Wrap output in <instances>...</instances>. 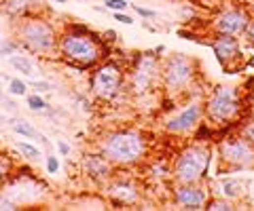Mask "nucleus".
<instances>
[{"label":"nucleus","instance_id":"nucleus-15","mask_svg":"<svg viewBox=\"0 0 254 211\" xmlns=\"http://www.w3.org/2000/svg\"><path fill=\"white\" fill-rule=\"evenodd\" d=\"M108 194L112 199H117L119 203H133L138 199V188L133 186L131 182L119 180V182H112L108 186Z\"/></svg>","mask_w":254,"mask_h":211},{"label":"nucleus","instance_id":"nucleus-32","mask_svg":"<svg viewBox=\"0 0 254 211\" xmlns=\"http://www.w3.org/2000/svg\"><path fill=\"white\" fill-rule=\"evenodd\" d=\"M0 102H2V104H4V108L9 110V112H13V114H15V112H17V104L13 102V100H9V97L0 95Z\"/></svg>","mask_w":254,"mask_h":211},{"label":"nucleus","instance_id":"nucleus-25","mask_svg":"<svg viewBox=\"0 0 254 211\" xmlns=\"http://www.w3.org/2000/svg\"><path fill=\"white\" fill-rule=\"evenodd\" d=\"M104 4L110 11H127V6H129L127 0H104Z\"/></svg>","mask_w":254,"mask_h":211},{"label":"nucleus","instance_id":"nucleus-35","mask_svg":"<svg viewBox=\"0 0 254 211\" xmlns=\"http://www.w3.org/2000/svg\"><path fill=\"white\" fill-rule=\"evenodd\" d=\"M153 171H155V175H161V178H163V175L167 173V169H165L163 165H155V169H153Z\"/></svg>","mask_w":254,"mask_h":211},{"label":"nucleus","instance_id":"nucleus-22","mask_svg":"<svg viewBox=\"0 0 254 211\" xmlns=\"http://www.w3.org/2000/svg\"><path fill=\"white\" fill-rule=\"evenodd\" d=\"M26 104H28V108L34 110V112H42V110H45L47 106H49L40 95H28V97H26Z\"/></svg>","mask_w":254,"mask_h":211},{"label":"nucleus","instance_id":"nucleus-1","mask_svg":"<svg viewBox=\"0 0 254 211\" xmlns=\"http://www.w3.org/2000/svg\"><path fill=\"white\" fill-rule=\"evenodd\" d=\"M17 42L24 49L38 55H53L58 51V32L47 19L36 15H24L15 24Z\"/></svg>","mask_w":254,"mask_h":211},{"label":"nucleus","instance_id":"nucleus-33","mask_svg":"<svg viewBox=\"0 0 254 211\" xmlns=\"http://www.w3.org/2000/svg\"><path fill=\"white\" fill-rule=\"evenodd\" d=\"M244 135L250 139V142L254 144V123H250V125H246V129H244Z\"/></svg>","mask_w":254,"mask_h":211},{"label":"nucleus","instance_id":"nucleus-24","mask_svg":"<svg viewBox=\"0 0 254 211\" xmlns=\"http://www.w3.org/2000/svg\"><path fill=\"white\" fill-rule=\"evenodd\" d=\"M26 6H28V15H36L45 9V0H24Z\"/></svg>","mask_w":254,"mask_h":211},{"label":"nucleus","instance_id":"nucleus-36","mask_svg":"<svg viewBox=\"0 0 254 211\" xmlns=\"http://www.w3.org/2000/svg\"><path fill=\"white\" fill-rule=\"evenodd\" d=\"M246 34H248V38L254 42V21H252V24L248 26V30H246Z\"/></svg>","mask_w":254,"mask_h":211},{"label":"nucleus","instance_id":"nucleus-21","mask_svg":"<svg viewBox=\"0 0 254 211\" xmlns=\"http://www.w3.org/2000/svg\"><path fill=\"white\" fill-rule=\"evenodd\" d=\"M9 93L11 95H26L28 93V84L21 79H9Z\"/></svg>","mask_w":254,"mask_h":211},{"label":"nucleus","instance_id":"nucleus-11","mask_svg":"<svg viewBox=\"0 0 254 211\" xmlns=\"http://www.w3.org/2000/svg\"><path fill=\"white\" fill-rule=\"evenodd\" d=\"M174 201L182 205V209H203L208 194L199 184H178L174 188Z\"/></svg>","mask_w":254,"mask_h":211},{"label":"nucleus","instance_id":"nucleus-6","mask_svg":"<svg viewBox=\"0 0 254 211\" xmlns=\"http://www.w3.org/2000/svg\"><path fill=\"white\" fill-rule=\"evenodd\" d=\"M206 112L212 121L224 123L235 118L239 112V95L235 87H216L206 104Z\"/></svg>","mask_w":254,"mask_h":211},{"label":"nucleus","instance_id":"nucleus-9","mask_svg":"<svg viewBox=\"0 0 254 211\" xmlns=\"http://www.w3.org/2000/svg\"><path fill=\"white\" fill-rule=\"evenodd\" d=\"M94 91L104 100H110V97H115L119 91H121V84H123V72L121 68L117 66V63L112 61H106L102 63L100 68L94 72Z\"/></svg>","mask_w":254,"mask_h":211},{"label":"nucleus","instance_id":"nucleus-27","mask_svg":"<svg viewBox=\"0 0 254 211\" xmlns=\"http://www.w3.org/2000/svg\"><path fill=\"white\" fill-rule=\"evenodd\" d=\"M60 171V158L53 154H47V173H58Z\"/></svg>","mask_w":254,"mask_h":211},{"label":"nucleus","instance_id":"nucleus-26","mask_svg":"<svg viewBox=\"0 0 254 211\" xmlns=\"http://www.w3.org/2000/svg\"><path fill=\"white\" fill-rule=\"evenodd\" d=\"M15 211V209H19V205L15 201H11L9 196H4V194H0V211Z\"/></svg>","mask_w":254,"mask_h":211},{"label":"nucleus","instance_id":"nucleus-19","mask_svg":"<svg viewBox=\"0 0 254 211\" xmlns=\"http://www.w3.org/2000/svg\"><path fill=\"white\" fill-rule=\"evenodd\" d=\"M17 150L24 154L26 158H30V160H36L40 158V150L36 146H32V144H28V142H17Z\"/></svg>","mask_w":254,"mask_h":211},{"label":"nucleus","instance_id":"nucleus-23","mask_svg":"<svg viewBox=\"0 0 254 211\" xmlns=\"http://www.w3.org/2000/svg\"><path fill=\"white\" fill-rule=\"evenodd\" d=\"M203 209H210V211H231L233 207H231V201L227 199V201H216V199H212V201H208L206 203V207Z\"/></svg>","mask_w":254,"mask_h":211},{"label":"nucleus","instance_id":"nucleus-17","mask_svg":"<svg viewBox=\"0 0 254 211\" xmlns=\"http://www.w3.org/2000/svg\"><path fill=\"white\" fill-rule=\"evenodd\" d=\"M9 63L17 70V72H21V74H26V76H36V66H34L32 59L26 57V55L13 53V55H9Z\"/></svg>","mask_w":254,"mask_h":211},{"label":"nucleus","instance_id":"nucleus-14","mask_svg":"<svg viewBox=\"0 0 254 211\" xmlns=\"http://www.w3.org/2000/svg\"><path fill=\"white\" fill-rule=\"evenodd\" d=\"M85 173L94 175L95 180L108 178V175L112 173L110 160L106 158L104 154H89V157H85Z\"/></svg>","mask_w":254,"mask_h":211},{"label":"nucleus","instance_id":"nucleus-5","mask_svg":"<svg viewBox=\"0 0 254 211\" xmlns=\"http://www.w3.org/2000/svg\"><path fill=\"white\" fill-rule=\"evenodd\" d=\"M218 158L233 169L254 167V144L248 137H227L218 146Z\"/></svg>","mask_w":254,"mask_h":211},{"label":"nucleus","instance_id":"nucleus-37","mask_svg":"<svg viewBox=\"0 0 254 211\" xmlns=\"http://www.w3.org/2000/svg\"><path fill=\"white\" fill-rule=\"evenodd\" d=\"M4 123H6V118H4V116H2V114H0V127H2V125H4Z\"/></svg>","mask_w":254,"mask_h":211},{"label":"nucleus","instance_id":"nucleus-8","mask_svg":"<svg viewBox=\"0 0 254 211\" xmlns=\"http://www.w3.org/2000/svg\"><path fill=\"white\" fill-rule=\"evenodd\" d=\"M157 74H159L157 57H155L153 53H142L131 68V76H129L131 91L133 93H146V91L153 87Z\"/></svg>","mask_w":254,"mask_h":211},{"label":"nucleus","instance_id":"nucleus-31","mask_svg":"<svg viewBox=\"0 0 254 211\" xmlns=\"http://www.w3.org/2000/svg\"><path fill=\"white\" fill-rule=\"evenodd\" d=\"M112 17H115L117 21H121V24H127V26H131V24H133V17L125 15L123 11H115V13H112Z\"/></svg>","mask_w":254,"mask_h":211},{"label":"nucleus","instance_id":"nucleus-18","mask_svg":"<svg viewBox=\"0 0 254 211\" xmlns=\"http://www.w3.org/2000/svg\"><path fill=\"white\" fill-rule=\"evenodd\" d=\"M221 190H222V196L224 199H229V201H235L242 196L244 192V186H242V182L235 180V178H224L221 182Z\"/></svg>","mask_w":254,"mask_h":211},{"label":"nucleus","instance_id":"nucleus-10","mask_svg":"<svg viewBox=\"0 0 254 211\" xmlns=\"http://www.w3.org/2000/svg\"><path fill=\"white\" fill-rule=\"evenodd\" d=\"M201 112H203V108L197 102L187 106V108L182 110V112H178V114H176L172 121L165 123V131L167 133H174V135H182V133L195 129L197 123H199V118H201Z\"/></svg>","mask_w":254,"mask_h":211},{"label":"nucleus","instance_id":"nucleus-2","mask_svg":"<svg viewBox=\"0 0 254 211\" xmlns=\"http://www.w3.org/2000/svg\"><path fill=\"white\" fill-rule=\"evenodd\" d=\"M146 150V144L140 133L136 131H117L106 135L102 142V154L110 163H121V165H133L142 158Z\"/></svg>","mask_w":254,"mask_h":211},{"label":"nucleus","instance_id":"nucleus-3","mask_svg":"<svg viewBox=\"0 0 254 211\" xmlns=\"http://www.w3.org/2000/svg\"><path fill=\"white\" fill-rule=\"evenodd\" d=\"M212 160V154L206 146H189L187 150L180 152V157L176 158L172 175L178 184H199V180L206 175L208 165Z\"/></svg>","mask_w":254,"mask_h":211},{"label":"nucleus","instance_id":"nucleus-28","mask_svg":"<svg viewBox=\"0 0 254 211\" xmlns=\"http://www.w3.org/2000/svg\"><path fill=\"white\" fill-rule=\"evenodd\" d=\"M133 6V11L138 13L140 17H146V19H153V17H157V13L151 11V9H144V6H140V4H131Z\"/></svg>","mask_w":254,"mask_h":211},{"label":"nucleus","instance_id":"nucleus-13","mask_svg":"<svg viewBox=\"0 0 254 211\" xmlns=\"http://www.w3.org/2000/svg\"><path fill=\"white\" fill-rule=\"evenodd\" d=\"M212 49H214L218 59L227 61V59H233L239 55V40H237V36H233V34H218L216 40L212 42Z\"/></svg>","mask_w":254,"mask_h":211},{"label":"nucleus","instance_id":"nucleus-34","mask_svg":"<svg viewBox=\"0 0 254 211\" xmlns=\"http://www.w3.org/2000/svg\"><path fill=\"white\" fill-rule=\"evenodd\" d=\"M58 150L64 154V157H68V154H70V146H68L66 142H62V139H60V142H58Z\"/></svg>","mask_w":254,"mask_h":211},{"label":"nucleus","instance_id":"nucleus-7","mask_svg":"<svg viewBox=\"0 0 254 211\" xmlns=\"http://www.w3.org/2000/svg\"><path fill=\"white\" fill-rule=\"evenodd\" d=\"M193 72L195 66L187 55L176 53L172 57H167L163 68H161V79H163V84L167 91H182L187 84L193 80Z\"/></svg>","mask_w":254,"mask_h":211},{"label":"nucleus","instance_id":"nucleus-12","mask_svg":"<svg viewBox=\"0 0 254 211\" xmlns=\"http://www.w3.org/2000/svg\"><path fill=\"white\" fill-rule=\"evenodd\" d=\"M248 26H250V17L246 15L244 11L233 9V11L222 13V15L216 19L214 30H216V34H233V36H237V34L248 30Z\"/></svg>","mask_w":254,"mask_h":211},{"label":"nucleus","instance_id":"nucleus-30","mask_svg":"<svg viewBox=\"0 0 254 211\" xmlns=\"http://www.w3.org/2000/svg\"><path fill=\"white\" fill-rule=\"evenodd\" d=\"M32 89H36L38 91V93H47V91H53V87H51V84H49V82H45V80H34L32 82Z\"/></svg>","mask_w":254,"mask_h":211},{"label":"nucleus","instance_id":"nucleus-29","mask_svg":"<svg viewBox=\"0 0 254 211\" xmlns=\"http://www.w3.org/2000/svg\"><path fill=\"white\" fill-rule=\"evenodd\" d=\"M9 173H11V163L4 158H0V182H4L9 178Z\"/></svg>","mask_w":254,"mask_h":211},{"label":"nucleus","instance_id":"nucleus-4","mask_svg":"<svg viewBox=\"0 0 254 211\" xmlns=\"http://www.w3.org/2000/svg\"><path fill=\"white\" fill-rule=\"evenodd\" d=\"M58 51L68 61L83 63V66H89L100 59V45H97L95 36L87 32H76V27L66 32L58 40Z\"/></svg>","mask_w":254,"mask_h":211},{"label":"nucleus","instance_id":"nucleus-16","mask_svg":"<svg viewBox=\"0 0 254 211\" xmlns=\"http://www.w3.org/2000/svg\"><path fill=\"white\" fill-rule=\"evenodd\" d=\"M11 129L17 133V135H24L26 139H36V142H42V146H47L49 148V142H47V137L42 135V133H38L30 123H26V121H21V118H11Z\"/></svg>","mask_w":254,"mask_h":211},{"label":"nucleus","instance_id":"nucleus-38","mask_svg":"<svg viewBox=\"0 0 254 211\" xmlns=\"http://www.w3.org/2000/svg\"><path fill=\"white\" fill-rule=\"evenodd\" d=\"M55 2H60V4H66V2H68V0H55Z\"/></svg>","mask_w":254,"mask_h":211},{"label":"nucleus","instance_id":"nucleus-20","mask_svg":"<svg viewBox=\"0 0 254 211\" xmlns=\"http://www.w3.org/2000/svg\"><path fill=\"white\" fill-rule=\"evenodd\" d=\"M19 42L11 40V38H0V57H9V55L17 53Z\"/></svg>","mask_w":254,"mask_h":211}]
</instances>
